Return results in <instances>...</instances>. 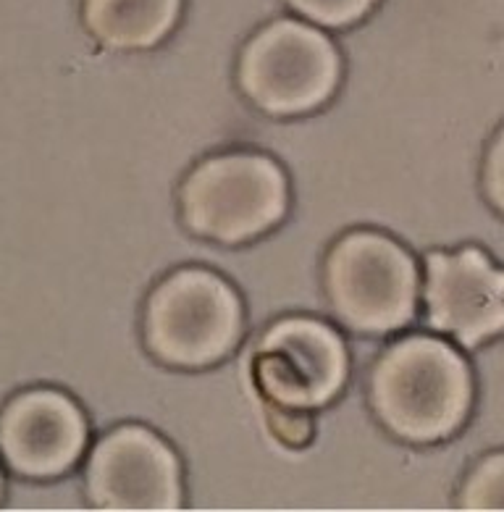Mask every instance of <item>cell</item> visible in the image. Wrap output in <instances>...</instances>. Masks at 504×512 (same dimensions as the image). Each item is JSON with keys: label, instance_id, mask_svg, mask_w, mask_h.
<instances>
[{"label": "cell", "instance_id": "obj_9", "mask_svg": "<svg viewBox=\"0 0 504 512\" xmlns=\"http://www.w3.org/2000/svg\"><path fill=\"white\" fill-rule=\"evenodd\" d=\"M87 421L79 405L56 389H29L0 410V457L16 476L58 478L79 463Z\"/></svg>", "mask_w": 504, "mask_h": 512}, {"label": "cell", "instance_id": "obj_3", "mask_svg": "<svg viewBox=\"0 0 504 512\" xmlns=\"http://www.w3.org/2000/svg\"><path fill=\"white\" fill-rule=\"evenodd\" d=\"M242 302L208 268H179L150 292L145 305V344L153 358L174 368H208L242 339Z\"/></svg>", "mask_w": 504, "mask_h": 512}, {"label": "cell", "instance_id": "obj_5", "mask_svg": "<svg viewBox=\"0 0 504 512\" xmlns=\"http://www.w3.org/2000/svg\"><path fill=\"white\" fill-rule=\"evenodd\" d=\"M339 82V56L326 35L279 19L252 37L239 58V87L252 106L273 116H300L323 106Z\"/></svg>", "mask_w": 504, "mask_h": 512}, {"label": "cell", "instance_id": "obj_13", "mask_svg": "<svg viewBox=\"0 0 504 512\" xmlns=\"http://www.w3.org/2000/svg\"><path fill=\"white\" fill-rule=\"evenodd\" d=\"M483 195L499 213H504V127L491 140L483 158Z\"/></svg>", "mask_w": 504, "mask_h": 512}, {"label": "cell", "instance_id": "obj_7", "mask_svg": "<svg viewBox=\"0 0 504 512\" xmlns=\"http://www.w3.org/2000/svg\"><path fill=\"white\" fill-rule=\"evenodd\" d=\"M84 494L100 510H176L182 505L179 460L150 428H113L90 452Z\"/></svg>", "mask_w": 504, "mask_h": 512}, {"label": "cell", "instance_id": "obj_10", "mask_svg": "<svg viewBox=\"0 0 504 512\" xmlns=\"http://www.w3.org/2000/svg\"><path fill=\"white\" fill-rule=\"evenodd\" d=\"M182 0H84V27L98 43L119 50L153 48L179 19Z\"/></svg>", "mask_w": 504, "mask_h": 512}, {"label": "cell", "instance_id": "obj_6", "mask_svg": "<svg viewBox=\"0 0 504 512\" xmlns=\"http://www.w3.org/2000/svg\"><path fill=\"white\" fill-rule=\"evenodd\" d=\"M252 379L268 407H323L347 379V350L326 323L284 318L260 337L252 358Z\"/></svg>", "mask_w": 504, "mask_h": 512}, {"label": "cell", "instance_id": "obj_1", "mask_svg": "<svg viewBox=\"0 0 504 512\" xmlns=\"http://www.w3.org/2000/svg\"><path fill=\"white\" fill-rule=\"evenodd\" d=\"M470 405V365L444 339L410 334L386 347L373 365V413L402 442H444L468 421Z\"/></svg>", "mask_w": 504, "mask_h": 512}, {"label": "cell", "instance_id": "obj_11", "mask_svg": "<svg viewBox=\"0 0 504 512\" xmlns=\"http://www.w3.org/2000/svg\"><path fill=\"white\" fill-rule=\"evenodd\" d=\"M462 510H504V452L486 455L462 481Z\"/></svg>", "mask_w": 504, "mask_h": 512}, {"label": "cell", "instance_id": "obj_2", "mask_svg": "<svg viewBox=\"0 0 504 512\" xmlns=\"http://www.w3.org/2000/svg\"><path fill=\"white\" fill-rule=\"evenodd\" d=\"M287 176L268 155L234 150L205 158L182 182L179 211L189 232L221 245H242L287 213Z\"/></svg>", "mask_w": 504, "mask_h": 512}, {"label": "cell", "instance_id": "obj_4", "mask_svg": "<svg viewBox=\"0 0 504 512\" xmlns=\"http://www.w3.org/2000/svg\"><path fill=\"white\" fill-rule=\"evenodd\" d=\"M323 284L336 318L357 334L405 329L418 310V263L386 234L350 232L336 239Z\"/></svg>", "mask_w": 504, "mask_h": 512}, {"label": "cell", "instance_id": "obj_8", "mask_svg": "<svg viewBox=\"0 0 504 512\" xmlns=\"http://www.w3.org/2000/svg\"><path fill=\"white\" fill-rule=\"evenodd\" d=\"M423 308L431 329L478 347L504 331V271L478 247L428 253Z\"/></svg>", "mask_w": 504, "mask_h": 512}, {"label": "cell", "instance_id": "obj_14", "mask_svg": "<svg viewBox=\"0 0 504 512\" xmlns=\"http://www.w3.org/2000/svg\"><path fill=\"white\" fill-rule=\"evenodd\" d=\"M0 494H3V476H0Z\"/></svg>", "mask_w": 504, "mask_h": 512}, {"label": "cell", "instance_id": "obj_12", "mask_svg": "<svg viewBox=\"0 0 504 512\" xmlns=\"http://www.w3.org/2000/svg\"><path fill=\"white\" fill-rule=\"evenodd\" d=\"M376 0H289V6L310 22L326 27H344L363 19Z\"/></svg>", "mask_w": 504, "mask_h": 512}]
</instances>
